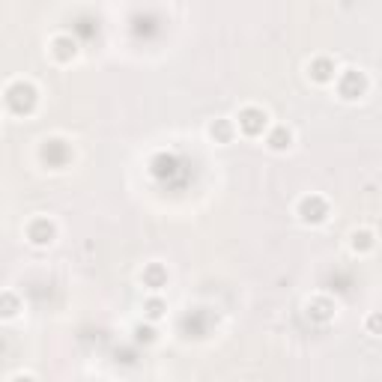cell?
<instances>
[{"label": "cell", "mask_w": 382, "mask_h": 382, "mask_svg": "<svg viewBox=\"0 0 382 382\" xmlns=\"http://www.w3.org/2000/svg\"><path fill=\"white\" fill-rule=\"evenodd\" d=\"M39 102V90L30 81H13L6 87V108L18 117H30L36 110Z\"/></svg>", "instance_id": "6da1fadb"}, {"label": "cell", "mask_w": 382, "mask_h": 382, "mask_svg": "<svg viewBox=\"0 0 382 382\" xmlns=\"http://www.w3.org/2000/svg\"><path fill=\"white\" fill-rule=\"evenodd\" d=\"M335 87H338V96L344 99V102H358L361 96H367V75L361 72V69H340L338 78H335Z\"/></svg>", "instance_id": "7a4b0ae2"}, {"label": "cell", "mask_w": 382, "mask_h": 382, "mask_svg": "<svg viewBox=\"0 0 382 382\" xmlns=\"http://www.w3.org/2000/svg\"><path fill=\"white\" fill-rule=\"evenodd\" d=\"M236 132L245 138H263L269 132V114L257 105H245L236 114Z\"/></svg>", "instance_id": "3957f363"}, {"label": "cell", "mask_w": 382, "mask_h": 382, "mask_svg": "<svg viewBox=\"0 0 382 382\" xmlns=\"http://www.w3.org/2000/svg\"><path fill=\"white\" fill-rule=\"evenodd\" d=\"M296 215L301 224H308V227H319V224H326L329 215H331V209H329V200L323 194H305L299 200V206H296Z\"/></svg>", "instance_id": "277c9868"}, {"label": "cell", "mask_w": 382, "mask_h": 382, "mask_svg": "<svg viewBox=\"0 0 382 382\" xmlns=\"http://www.w3.org/2000/svg\"><path fill=\"white\" fill-rule=\"evenodd\" d=\"M24 236H27V242L30 245H36V248H48L57 239V224L48 215H36V218H30L27 221V227H24Z\"/></svg>", "instance_id": "5b68a950"}, {"label": "cell", "mask_w": 382, "mask_h": 382, "mask_svg": "<svg viewBox=\"0 0 382 382\" xmlns=\"http://www.w3.org/2000/svg\"><path fill=\"white\" fill-rule=\"evenodd\" d=\"M308 78L314 84H335V78H338L335 60H331V57H314L308 63Z\"/></svg>", "instance_id": "8992f818"}, {"label": "cell", "mask_w": 382, "mask_h": 382, "mask_svg": "<svg viewBox=\"0 0 382 382\" xmlns=\"http://www.w3.org/2000/svg\"><path fill=\"white\" fill-rule=\"evenodd\" d=\"M48 51H51V57L57 60V63H72V60L78 57V42L69 33H60V36L51 39Z\"/></svg>", "instance_id": "52a82bcc"}, {"label": "cell", "mask_w": 382, "mask_h": 382, "mask_svg": "<svg viewBox=\"0 0 382 382\" xmlns=\"http://www.w3.org/2000/svg\"><path fill=\"white\" fill-rule=\"evenodd\" d=\"M266 147L272 149V153H287V149L293 147V128L284 126V123L272 126V128L266 132Z\"/></svg>", "instance_id": "ba28073f"}, {"label": "cell", "mask_w": 382, "mask_h": 382, "mask_svg": "<svg viewBox=\"0 0 382 382\" xmlns=\"http://www.w3.org/2000/svg\"><path fill=\"white\" fill-rule=\"evenodd\" d=\"M140 284H144L149 293H162V290L167 287V269L162 263L144 266V272H140Z\"/></svg>", "instance_id": "9c48e42d"}, {"label": "cell", "mask_w": 382, "mask_h": 382, "mask_svg": "<svg viewBox=\"0 0 382 382\" xmlns=\"http://www.w3.org/2000/svg\"><path fill=\"white\" fill-rule=\"evenodd\" d=\"M374 248H376V233H374V230L358 227V230H353V233H349V251H353V254L365 257V254H370Z\"/></svg>", "instance_id": "30bf717a"}, {"label": "cell", "mask_w": 382, "mask_h": 382, "mask_svg": "<svg viewBox=\"0 0 382 382\" xmlns=\"http://www.w3.org/2000/svg\"><path fill=\"white\" fill-rule=\"evenodd\" d=\"M206 132H209V138H213L215 144H230L233 135H236V123H233V119H227V117H218V119L209 123Z\"/></svg>", "instance_id": "8fae6325"}, {"label": "cell", "mask_w": 382, "mask_h": 382, "mask_svg": "<svg viewBox=\"0 0 382 382\" xmlns=\"http://www.w3.org/2000/svg\"><path fill=\"white\" fill-rule=\"evenodd\" d=\"M165 314H167V301L158 293H149L144 299V319H149V323H158V319H165Z\"/></svg>", "instance_id": "7c38bea8"}, {"label": "cell", "mask_w": 382, "mask_h": 382, "mask_svg": "<svg viewBox=\"0 0 382 382\" xmlns=\"http://www.w3.org/2000/svg\"><path fill=\"white\" fill-rule=\"evenodd\" d=\"M308 317H314V319H319V323H326V319L335 317V301H329V299L308 301Z\"/></svg>", "instance_id": "4fadbf2b"}, {"label": "cell", "mask_w": 382, "mask_h": 382, "mask_svg": "<svg viewBox=\"0 0 382 382\" xmlns=\"http://www.w3.org/2000/svg\"><path fill=\"white\" fill-rule=\"evenodd\" d=\"M158 340V331H156V323H140V326H135V344H144V347H149V344H156Z\"/></svg>", "instance_id": "5bb4252c"}, {"label": "cell", "mask_w": 382, "mask_h": 382, "mask_svg": "<svg viewBox=\"0 0 382 382\" xmlns=\"http://www.w3.org/2000/svg\"><path fill=\"white\" fill-rule=\"evenodd\" d=\"M0 301H3V308H0V317H3V319H15L18 310H22V301H18V296L13 293V290H6Z\"/></svg>", "instance_id": "9a60e30c"}, {"label": "cell", "mask_w": 382, "mask_h": 382, "mask_svg": "<svg viewBox=\"0 0 382 382\" xmlns=\"http://www.w3.org/2000/svg\"><path fill=\"white\" fill-rule=\"evenodd\" d=\"M365 329H367V335L382 338V310H374V314H367Z\"/></svg>", "instance_id": "2e32d148"}]
</instances>
